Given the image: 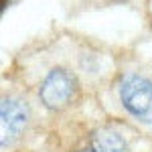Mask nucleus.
<instances>
[{"instance_id": "obj_4", "label": "nucleus", "mask_w": 152, "mask_h": 152, "mask_svg": "<svg viewBox=\"0 0 152 152\" xmlns=\"http://www.w3.org/2000/svg\"><path fill=\"white\" fill-rule=\"evenodd\" d=\"M91 150L94 152H128L124 138L110 128H99L91 136Z\"/></svg>"}, {"instance_id": "obj_1", "label": "nucleus", "mask_w": 152, "mask_h": 152, "mask_svg": "<svg viewBox=\"0 0 152 152\" xmlns=\"http://www.w3.org/2000/svg\"><path fill=\"white\" fill-rule=\"evenodd\" d=\"M120 102L136 120H152V79L144 75H128L120 83Z\"/></svg>"}, {"instance_id": "obj_5", "label": "nucleus", "mask_w": 152, "mask_h": 152, "mask_svg": "<svg viewBox=\"0 0 152 152\" xmlns=\"http://www.w3.org/2000/svg\"><path fill=\"white\" fill-rule=\"evenodd\" d=\"M79 152H94V150H91V148H89V150H79Z\"/></svg>"}, {"instance_id": "obj_2", "label": "nucleus", "mask_w": 152, "mask_h": 152, "mask_svg": "<svg viewBox=\"0 0 152 152\" xmlns=\"http://www.w3.org/2000/svg\"><path fill=\"white\" fill-rule=\"evenodd\" d=\"M41 102L49 110H61L69 105L77 95V79L65 69H53L41 83Z\"/></svg>"}, {"instance_id": "obj_3", "label": "nucleus", "mask_w": 152, "mask_h": 152, "mask_svg": "<svg viewBox=\"0 0 152 152\" xmlns=\"http://www.w3.org/2000/svg\"><path fill=\"white\" fill-rule=\"evenodd\" d=\"M28 122V110L23 102L4 97L0 105V134H2V146L6 142L14 140L20 136V132L26 128Z\"/></svg>"}]
</instances>
